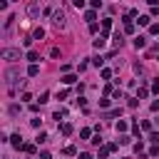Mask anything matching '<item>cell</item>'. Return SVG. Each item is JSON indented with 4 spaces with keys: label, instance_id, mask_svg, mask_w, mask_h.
<instances>
[{
    "label": "cell",
    "instance_id": "cell-1",
    "mask_svg": "<svg viewBox=\"0 0 159 159\" xmlns=\"http://www.w3.org/2000/svg\"><path fill=\"white\" fill-rule=\"evenodd\" d=\"M0 57H3V60H20V50L5 47V50H0Z\"/></svg>",
    "mask_w": 159,
    "mask_h": 159
},
{
    "label": "cell",
    "instance_id": "cell-2",
    "mask_svg": "<svg viewBox=\"0 0 159 159\" xmlns=\"http://www.w3.org/2000/svg\"><path fill=\"white\" fill-rule=\"evenodd\" d=\"M52 23L57 25V27H62V25H65V12H62V10H55V12H52Z\"/></svg>",
    "mask_w": 159,
    "mask_h": 159
},
{
    "label": "cell",
    "instance_id": "cell-3",
    "mask_svg": "<svg viewBox=\"0 0 159 159\" xmlns=\"http://www.w3.org/2000/svg\"><path fill=\"white\" fill-rule=\"evenodd\" d=\"M5 77H8V80H5L8 85H15V82H18V70H8V72H5Z\"/></svg>",
    "mask_w": 159,
    "mask_h": 159
},
{
    "label": "cell",
    "instance_id": "cell-4",
    "mask_svg": "<svg viewBox=\"0 0 159 159\" xmlns=\"http://www.w3.org/2000/svg\"><path fill=\"white\" fill-rule=\"evenodd\" d=\"M10 144H12L15 149H23V147H25L23 139H20V134H12V137H10Z\"/></svg>",
    "mask_w": 159,
    "mask_h": 159
},
{
    "label": "cell",
    "instance_id": "cell-5",
    "mask_svg": "<svg viewBox=\"0 0 159 159\" xmlns=\"http://www.w3.org/2000/svg\"><path fill=\"white\" fill-rule=\"evenodd\" d=\"M27 15H30V18H37V15H40V5H35V3H32L30 8H27Z\"/></svg>",
    "mask_w": 159,
    "mask_h": 159
},
{
    "label": "cell",
    "instance_id": "cell-6",
    "mask_svg": "<svg viewBox=\"0 0 159 159\" xmlns=\"http://www.w3.org/2000/svg\"><path fill=\"white\" fill-rule=\"evenodd\" d=\"M27 75H30V77H37V75H40V67H37V65H30V67H27Z\"/></svg>",
    "mask_w": 159,
    "mask_h": 159
},
{
    "label": "cell",
    "instance_id": "cell-7",
    "mask_svg": "<svg viewBox=\"0 0 159 159\" xmlns=\"http://www.w3.org/2000/svg\"><path fill=\"white\" fill-rule=\"evenodd\" d=\"M27 60H30V62H32V65H35V62L40 60V55H37L35 50H30V52H27Z\"/></svg>",
    "mask_w": 159,
    "mask_h": 159
},
{
    "label": "cell",
    "instance_id": "cell-8",
    "mask_svg": "<svg viewBox=\"0 0 159 159\" xmlns=\"http://www.w3.org/2000/svg\"><path fill=\"white\" fill-rule=\"evenodd\" d=\"M62 134L70 137V134H72V124H62Z\"/></svg>",
    "mask_w": 159,
    "mask_h": 159
},
{
    "label": "cell",
    "instance_id": "cell-9",
    "mask_svg": "<svg viewBox=\"0 0 159 159\" xmlns=\"http://www.w3.org/2000/svg\"><path fill=\"white\" fill-rule=\"evenodd\" d=\"M117 132H127V122H124V119L117 122Z\"/></svg>",
    "mask_w": 159,
    "mask_h": 159
},
{
    "label": "cell",
    "instance_id": "cell-10",
    "mask_svg": "<svg viewBox=\"0 0 159 159\" xmlns=\"http://www.w3.org/2000/svg\"><path fill=\"white\" fill-rule=\"evenodd\" d=\"M75 80H77V77H75V75H65V77H62V82H65V85H72Z\"/></svg>",
    "mask_w": 159,
    "mask_h": 159
},
{
    "label": "cell",
    "instance_id": "cell-11",
    "mask_svg": "<svg viewBox=\"0 0 159 159\" xmlns=\"http://www.w3.org/2000/svg\"><path fill=\"white\" fill-rule=\"evenodd\" d=\"M23 152H27V154H35V144H25Z\"/></svg>",
    "mask_w": 159,
    "mask_h": 159
},
{
    "label": "cell",
    "instance_id": "cell-12",
    "mask_svg": "<svg viewBox=\"0 0 159 159\" xmlns=\"http://www.w3.org/2000/svg\"><path fill=\"white\" fill-rule=\"evenodd\" d=\"M65 154L67 157H75V154H77V149H75V147H65Z\"/></svg>",
    "mask_w": 159,
    "mask_h": 159
},
{
    "label": "cell",
    "instance_id": "cell-13",
    "mask_svg": "<svg viewBox=\"0 0 159 159\" xmlns=\"http://www.w3.org/2000/svg\"><path fill=\"white\" fill-rule=\"evenodd\" d=\"M134 47H137V50H139V47H144V37H142V35L134 40Z\"/></svg>",
    "mask_w": 159,
    "mask_h": 159
},
{
    "label": "cell",
    "instance_id": "cell-14",
    "mask_svg": "<svg viewBox=\"0 0 159 159\" xmlns=\"http://www.w3.org/2000/svg\"><path fill=\"white\" fill-rule=\"evenodd\" d=\"M149 139H152V142H154L157 147H159V132H152V134H149Z\"/></svg>",
    "mask_w": 159,
    "mask_h": 159
},
{
    "label": "cell",
    "instance_id": "cell-15",
    "mask_svg": "<svg viewBox=\"0 0 159 159\" xmlns=\"http://www.w3.org/2000/svg\"><path fill=\"white\" fill-rule=\"evenodd\" d=\"M147 95H149V92H147V87H142V89H139V92H137V100H142V97H147Z\"/></svg>",
    "mask_w": 159,
    "mask_h": 159
},
{
    "label": "cell",
    "instance_id": "cell-16",
    "mask_svg": "<svg viewBox=\"0 0 159 159\" xmlns=\"http://www.w3.org/2000/svg\"><path fill=\"white\" fill-rule=\"evenodd\" d=\"M95 47H97V50H100V47H105V35H102L100 40H95Z\"/></svg>",
    "mask_w": 159,
    "mask_h": 159
},
{
    "label": "cell",
    "instance_id": "cell-17",
    "mask_svg": "<svg viewBox=\"0 0 159 159\" xmlns=\"http://www.w3.org/2000/svg\"><path fill=\"white\" fill-rule=\"evenodd\" d=\"M40 37H45V30H42V27H37V30H35V40H40Z\"/></svg>",
    "mask_w": 159,
    "mask_h": 159
},
{
    "label": "cell",
    "instance_id": "cell-18",
    "mask_svg": "<svg viewBox=\"0 0 159 159\" xmlns=\"http://www.w3.org/2000/svg\"><path fill=\"white\" fill-rule=\"evenodd\" d=\"M102 27H105V32H107V30H109V27H112V20H109V18H107V20H105V23H102Z\"/></svg>",
    "mask_w": 159,
    "mask_h": 159
},
{
    "label": "cell",
    "instance_id": "cell-19",
    "mask_svg": "<svg viewBox=\"0 0 159 159\" xmlns=\"http://www.w3.org/2000/svg\"><path fill=\"white\" fill-rule=\"evenodd\" d=\"M139 25H149V15H142L139 18Z\"/></svg>",
    "mask_w": 159,
    "mask_h": 159
},
{
    "label": "cell",
    "instance_id": "cell-20",
    "mask_svg": "<svg viewBox=\"0 0 159 159\" xmlns=\"http://www.w3.org/2000/svg\"><path fill=\"white\" fill-rule=\"evenodd\" d=\"M159 109V102H152V112H157Z\"/></svg>",
    "mask_w": 159,
    "mask_h": 159
},
{
    "label": "cell",
    "instance_id": "cell-21",
    "mask_svg": "<svg viewBox=\"0 0 159 159\" xmlns=\"http://www.w3.org/2000/svg\"><path fill=\"white\" fill-rule=\"evenodd\" d=\"M80 159H92V157H89V154H80Z\"/></svg>",
    "mask_w": 159,
    "mask_h": 159
}]
</instances>
